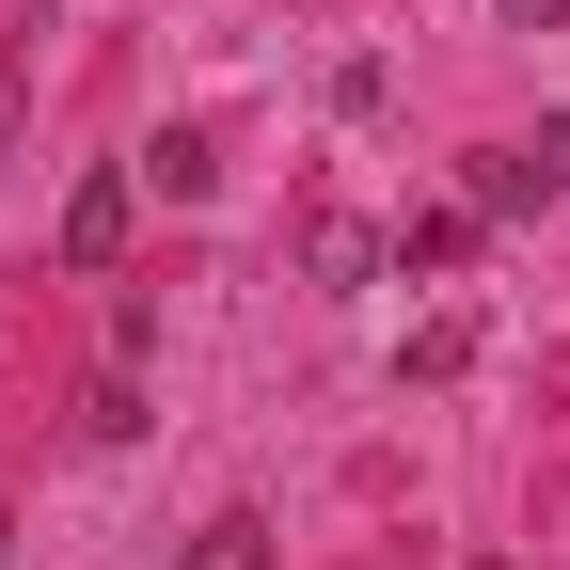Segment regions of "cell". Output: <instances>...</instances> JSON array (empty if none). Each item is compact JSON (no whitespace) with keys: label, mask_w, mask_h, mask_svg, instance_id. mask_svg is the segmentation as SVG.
Segmentation results:
<instances>
[{"label":"cell","mask_w":570,"mask_h":570,"mask_svg":"<svg viewBox=\"0 0 570 570\" xmlns=\"http://www.w3.org/2000/svg\"><path fill=\"white\" fill-rule=\"evenodd\" d=\"M127 223H142V175H127V159H96L80 190H63V238H48V254H63V269H111V254H127Z\"/></svg>","instance_id":"1"},{"label":"cell","mask_w":570,"mask_h":570,"mask_svg":"<svg viewBox=\"0 0 570 570\" xmlns=\"http://www.w3.org/2000/svg\"><path fill=\"white\" fill-rule=\"evenodd\" d=\"M302 269H317V285H381L396 238H381V223H348V206H317V223H302Z\"/></svg>","instance_id":"2"},{"label":"cell","mask_w":570,"mask_h":570,"mask_svg":"<svg viewBox=\"0 0 570 570\" xmlns=\"http://www.w3.org/2000/svg\"><path fill=\"white\" fill-rule=\"evenodd\" d=\"M475 223H491V206H412V223H396V269H475Z\"/></svg>","instance_id":"3"},{"label":"cell","mask_w":570,"mask_h":570,"mask_svg":"<svg viewBox=\"0 0 570 570\" xmlns=\"http://www.w3.org/2000/svg\"><path fill=\"white\" fill-rule=\"evenodd\" d=\"M142 175H159L175 206H206V190H223V142H206V127H159V142H142Z\"/></svg>","instance_id":"4"},{"label":"cell","mask_w":570,"mask_h":570,"mask_svg":"<svg viewBox=\"0 0 570 570\" xmlns=\"http://www.w3.org/2000/svg\"><path fill=\"white\" fill-rule=\"evenodd\" d=\"M460 365H475V317H460V302L396 333V381H460Z\"/></svg>","instance_id":"5"},{"label":"cell","mask_w":570,"mask_h":570,"mask_svg":"<svg viewBox=\"0 0 570 570\" xmlns=\"http://www.w3.org/2000/svg\"><path fill=\"white\" fill-rule=\"evenodd\" d=\"M190 570H285V554H269L254 508H206V523H190Z\"/></svg>","instance_id":"6"},{"label":"cell","mask_w":570,"mask_h":570,"mask_svg":"<svg viewBox=\"0 0 570 570\" xmlns=\"http://www.w3.org/2000/svg\"><path fill=\"white\" fill-rule=\"evenodd\" d=\"M523 175H539V190H570V111H554V127L523 142Z\"/></svg>","instance_id":"7"},{"label":"cell","mask_w":570,"mask_h":570,"mask_svg":"<svg viewBox=\"0 0 570 570\" xmlns=\"http://www.w3.org/2000/svg\"><path fill=\"white\" fill-rule=\"evenodd\" d=\"M491 17H508V32H554V17H570V0H491Z\"/></svg>","instance_id":"8"},{"label":"cell","mask_w":570,"mask_h":570,"mask_svg":"<svg viewBox=\"0 0 570 570\" xmlns=\"http://www.w3.org/2000/svg\"><path fill=\"white\" fill-rule=\"evenodd\" d=\"M491 570H508V554H491Z\"/></svg>","instance_id":"9"}]
</instances>
